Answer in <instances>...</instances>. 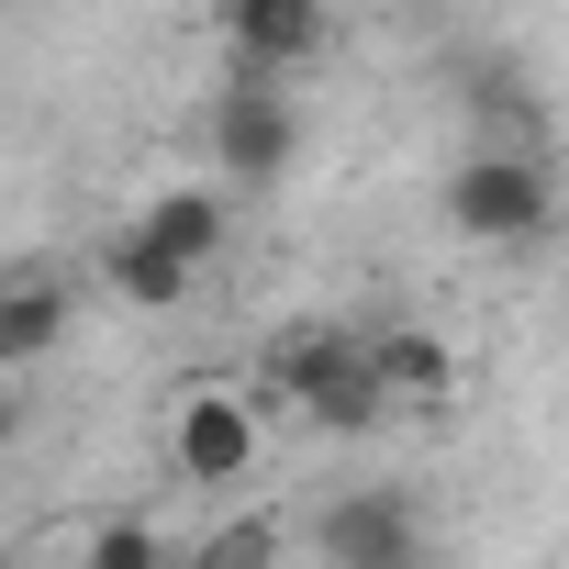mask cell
<instances>
[{
    "label": "cell",
    "instance_id": "1",
    "mask_svg": "<svg viewBox=\"0 0 569 569\" xmlns=\"http://www.w3.org/2000/svg\"><path fill=\"white\" fill-rule=\"evenodd\" d=\"M268 380H291L325 436H369V425L391 413L380 358H369V336H347V325H291V336H268Z\"/></svg>",
    "mask_w": 569,
    "mask_h": 569
},
{
    "label": "cell",
    "instance_id": "9",
    "mask_svg": "<svg viewBox=\"0 0 569 569\" xmlns=\"http://www.w3.org/2000/svg\"><path fill=\"white\" fill-rule=\"evenodd\" d=\"M101 279L123 302H146V313H168V302H190V268L179 257H157L146 234H112V257H101Z\"/></svg>",
    "mask_w": 569,
    "mask_h": 569
},
{
    "label": "cell",
    "instance_id": "2",
    "mask_svg": "<svg viewBox=\"0 0 569 569\" xmlns=\"http://www.w3.org/2000/svg\"><path fill=\"white\" fill-rule=\"evenodd\" d=\"M547 212H558V190H547L536 146H480L447 179V223L480 234V246H525V234H547Z\"/></svg>",
    "mask_w": 569,
    "mask_h": 569
},
{
    "label": "cell",
    "instance_id": "10",
    "mask_svg": "<svg viewBox=\"0 0 569 569\" xmlns=\"http://www.w3.org/2000/svg\"><path fill=\"white\" fill-rule=\"evenodd\" d=\"M369 358H380V391L391 402H436L447 391V347L436 336H369Z\"/></svg>",
    "mask_w": 569,
    "mask_h": 569
},
{
    "label": "cell",
    "instance_id": "7",
    "mask_svg": "<svg viewBox=\"0 0 569 569\" xmlns=\"http://www.w3.org/2000/svg\"><path fill=\"white\" fill-rule=\"evenodd\" d=\"M134 234H146L157 257H179V268L201 279V268H212V246H223V201H212V190H157Z\"/></svg>",
    "mask_w": 569,
    "mask_h": 569
},
{
    "label": "cell",
    "instance_id": "6",
    "mask_svg": "<svg viewBox=\"0 0 569 569\" xmlns=\"http://www.w3.org/2000/svg\"><path fill=\"white\" fill-rule=\"evenodd\" d=\"M223 34H234V68L246 79H279V68L325 57V12H302V0H246Z\"/></svg>",
    "mask_w": 569,
    "mask_h": 569
},
{
    "label": "cell",
    "instance_id": "11",
    "mask_svg": "<svg viewBox=\"0 0 569 569\" xmlns=\"http://www.w3.org/2000/svg\"><path fill=\"white\" fill-rule=\"evenodd\" d=\"M79 569H168V536L157 525H134V513H112L101 536H90V558Z\"/></svg>",
    "mask_w": 569,
    "mask_h": 569
},
{
    "label": "cell",
    "instance_id": "13",
    "mask_svg": "<svg viewBox=\"0 0 569 569\" xmlns=\"http://www.w3.org/2000/svg\"><path fill=\"white\" fill-rule=\"evenodd\" d=\"M0 380H12V369H0Z\"/></svg>",
    "mask_w": 569,
    "mask_h": 569
},
{
    "label": "cell",
    "instance_id": "4",
    "mask_svg": "<svg viewBox=\"0 0 569 569\" xmlns=\"http://www.w3.org/2000/svg\"><path fill=\"white\" fill-rule=\"evenodd\" d=\"M313 547H325V569H425V513H413V491L358 480L313 513Z\"/></svg>",
    "mask_w": 569,
    "mask_h": 569
},
{
    "label": "cell",
    "instance_id": "8",
    "mask_svg": "<svg viewBox=\"0 0 569 569\" xmlns=\"http://www.w3.org/2000/svg\"><path fill=\"white\" fill-rule=\"evenodd\" d=\"M57 336H68V291H57V279H12V291H0V369L46 358Z\"/></svg>",
    "mask_w": 569,
    "mask_h": 569
},
{
    "label": "cell",
    "instance_id": "12",
    "mask_svg": "<svg viewBox=\"0 0 569 569\" xmlns=\"http://www.w3.org/2000/svg\"><path fill=\"white\" fill-rule=\"evenodd\" d=\"M268 558H279V525H268V513H246V525L201 536V569H268Z\"/></svg>",
    "mask_w": 569,
    "mask_h": 569
},
{
    "label": "cell",
    "instance_id": "5",
    "mask_svg": "<svg viewBox=\"0 0 569 569\" xmlns=\"http://www.w3.org/2000/svg\"><path fill=\"white\" fill-rule=\"evenodd\" d=\"M246 458H257V413L234 391H190L179 402V469L201 491H223V480H246Z\"/></svg>",
    "mask_w": 569,
    "mask_h": 569
},
{
    "label": "cell",
    "instance_id": "3",
    "mask_svg": "<svg viewBox=\"0 0 569 569\" xmlns=\"http://www.w3.org/2000/svg\"><path fill=\"white\" fill-rule=\"evenodd\" d=\"M291 146H302V112H291V79H223L212 90V157H223V179L234 190H268L279 168H291Z\"/></svg>",
    "mask_w": 569,
    "mask_h": 569
}]
</instances>
